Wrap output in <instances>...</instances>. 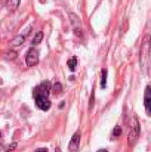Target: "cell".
Listing matches in <instances>:
<instances>
[{"label":"cell","mask_w":151,"mask_h":152,"mask_svg":"<svg viewBox=\"0 0 151 152\" xmlns=\"http://www.w3.org/2000/svg\"><path fill=\"white\" fill-rule=\"evenodd\" d=\"M49 93H50V87L48 81L40 83L34 90H33V96L36 101V106L42 111H48L50 108V101H49Z\"/></svg>","instance_id":"obj_1"},{"label":"cell","mask_w":151,"mask_h":152,"mask_svg":"<svg viewBox=\"0 0 151 152\" xmlns=\"http://www.w3.org/2000/svg\"><path fill=\"white\" fill-rule=\"evenodd\" d=\"M141 129H139V121L136 117H132V126H130V136H129V143L133 145L136 142V139L139 137Z\"/></svg>","instance_id":"obj_2"},{"label":"cell","mask_w":151,"mask_h":152,"mask_svg":"<svg viewBox=\"0 0 151 152\" xmlns=\"http://www.w3.org/2000/svg\"><path fill=\"white\" fill-rule=\"evenodd\" d=\"M25 62H27L28 66H34V65H37V62H39V52L36 50V49H30V50L27 52Z\"/></svg>","instance_id":"obj_3"},{"label":"cell","mask_w":151,"mask_h":152,"mask_svg":"<svg viewBox=\"0 0 151 152\" xmlns=\"http://www.w3.org/2000/svg\"><path fill=\"white\" fill-rule=\"evenodd\" d=\"M79 148H80V133L77 132L73 134V137L68 143V149H70V152H77Z\"/></svg>","instance_id":"obj_4"},{"label":"cell","mask_w":151,"mask_h":152,"mask_svg":"<svg viewBox=\"0 0 151 152\" xmlns=\"http://www.w3.org/2000/svg\"><path fill=\"white\" fill-rule=\"evenodd\" d=\"M151 89L150 86L145 87V95H144V105H145V111H147V115H151V95H150Z\"/></svg>","instance_id":"obj_5"},{"label":"cell","mask_w":151,"mask_h":152,"mask_svg":"<svg viewBox=\"0 0 151 152\" xmlns=\"http://www.w3.org/2000/svg\"><path fill=\"white\" fill-rule=\"evenodd\" d=\"M19 1L21 0H6V7H7V10H16V7L19 6Z\"/></svg>","instance_id":"obj_6"},{"label":"cell","mask_w":151,"mask_h":152,"mask_svg":"<svg viewBox=\"0 0 151 152\" xmlns=\"http://www.w3.org/2000/svg\"><path fill=\"white\" fill-rule=\"evenodd\" d=\"M50 92L56 96V95H61L62 93V84L59 83V81H56V83H53V86H52V89H50Z\"/></svg>","instance_id":"obj_7"},{"label":"cell","mask_w":151,"mask_h":152,"mask_svg":"<svg viewBox=\"0 0 151 152\" xmlns=\"http://www.w3.org/2000/svg\"><path fill=\"white\" fill-rule=\"evenodd\" d=\"M24 36H16L15 39H12V42H10V45L12 46H21L22 43H24Z\"/></svg>","instance_id":"obj_8"},{"label":"cell","mask_w":151,"mask_h":152,"mask_svg":"<svg viewBox=\"0 0 151 152\" xmlns=\"http://www.w3.org/2000/svg\"><path fill=\"white\" fill-rule=\"evenodd\" d=\"M67 65H68V68H70L71 71H74V69H76V65H77V58H74V56L70 58L68 62H67Z\"/></svg>","instance_id":"obj_9"},{"label":"cell","mask_w":151,"mask_h":152,"mask_svg":"<svg viewBox=\"0 0 151 152\" xmlns=\"http://www.w3.org/2000/svg\"><path fill=\"white\" fill-rule=\"evenodd\" d=\"M107 86V69H102L101 71V87L105 89Z\"/></svg>","instance_id":"obj_10"},{"label":"cell","mask_w":151,"mask_h":152,"mask_svg":"<svg viewBox=\"0 0 151 152\" xmlns=\"http://www.w3.org/2000/svg\"><path fill=\"white\" fill-rule=\"evenodd\" d=\"M42 39H43V33L39 31V33L34 36V39H33V45H39V43L42 42Z\"/></svg>","instance_id":"obj_11"},{"label":"cell","mask_w":151,"mask_h":152,"mask_svg":"<svg viewBox=\"0 0 151 152\" xmlns=\"http://www.w3.org/2000/svg\"><path fill=\"white\" fill-rule=\"evenodd\" d=\"M120 134H122V129H120L119 126H116L114 130H113V137H111V139H116V137H119Z\"/></svg>","instance_id":"obj_12"},{"label":"cell","mask_w":151,"mask_h":152,"mask_svg":"<svg viewBox=\"0 0 151 152\" xmlns=\"http://www.w3.org/2000/svg\"><path fill=\"white\" fill-rule=\"evenodd\" d=\"M16 58V53L15 52H7L6 53V59H15Z\"/></svg>","instance_id":"obj_13"},{"label":"cell","mask_w":151,"mask_h":152,"mask_svg":"<svg viewBox=\"0 0 151 152\" xmlns=\"http://www.w3.org/2000/svg\"><path fill=\"white\" fill-rule=\"evenodd\" d=\"M15 148H16V143H12V145H9V146H6V149H4V151H13V149H15Z\"/></svg>","instance_id":"obj_14"},{"label":"cell","mask_w":151,"mask_h":152,"mask_svg":"<svg viewBox=\"0 0 151 152\" xmlns=\"http://www.w3.org/2000/svg\"><path fill=\"white\" fill-rule=\"evenodd\" d=\"M36 152H48L46 148H39V149H36Z\"/></svg>","instance_id":"obj_15"},{"label":"cell","mask_w":151,"mask_h":152,"mask_svg":"<svg viewBox=\"0 0 151 152\" xmlns=\"http://www.w3.org/2000/svg\"><path fill=\"white\" fill-rule=\"evenodd\" d=\"M98 152H108V151H107V149H99Z\"/></svg>","instance_id":"obj_16"},{"label":"cell","mask_w":151,"mask_h":152,"mask_svg":"<svg viewBox=\"0 0 151 152\" xmlns=\"http://www.w3.org/2000/svg\"><path fill=\"white\" fill-rule=\"evenodd\" d=\"M55 152H61V149H59V148H56V149H55Z\"/></svg>","instance_id":"obj_17"},{"label":"cell","mask_w":151,"mask_h":152,"mask_svg":"<svg viewBox=\"0 0 151 152\" xmlns=\"http://www.w3.org/2000/svg\"><path fill=\"white\" fill-rule=\"evenodd\" d=\"M0 137H1V133H0Z\"/></svg>","instance_id":"obj_18"}]
</instances>
